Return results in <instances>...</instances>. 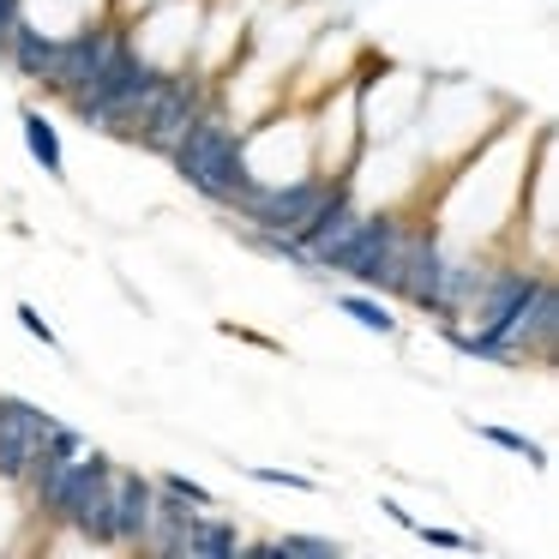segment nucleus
Here are the masks:
<instances>
[{"instance_id": "nucleus-6", "label": "nucleus", "mask_w": 559, "mask_h": 559, "mask_svg": "<svg viewBox=\"0 0 559 559\" xmlns=\"http://www.w3.org/2000/svg\"><path fill=\"white\" fill-rule=\"evenodd\" d=\"M127 43V31L121 25H85V31H67L61 43H55V67H49V79L43 85L49 91H61V97H73V91H85L91 79L103 73V61H109L115 49Z\"/></svg>"}, {"instance_id": "nucleus-3", "label": "nucleus", "mask_w": 559, "mask_h": 559, "mask_svg": "<svg viewBox=\"0 0 559 559\" xmlns=\"http://www.w3.org/2000/svg\"><path fill=\"white\" fill-rule=\"evenodd\" d=\"M205 109H211L205 79H199V73H163L157 91L145 97V109H139V121H133V139H139V145H151L157 157H169V151L181 145V133Z\"/></svg>"}, {"instance_id": "nucleus-18", "label": "nucleus", "mask_w": 559, "mask_h": 559, "mask_svg": "<svg viewBox=\"0 0 559 559\" xmlns=\"http://www.w3.org/2000/svg\"><path fill=\"white\" fill-rule=\"evenodd\" d=\"M469 433H481L487 445L511 451V457H530V469H547V451L535 445L530 433H511V427H493V421H469Z\"/></svg>"}, {"instance_id": "nucleus-15", "label": "nucleus", "mask_w": 559, "mask_h": 559, "mask_svg": "<svg viewBox=\"0 0 559 559\" xmlns=\"http://www.w3.org/2000/svg\"><path fill=\"white\" fill-rule=\"evenodd\" d=\"M19 127H25L31 163H37L49 181H61V175H67V151H61V133H55V121L37 109V103H25V109H19Z\"/></svg>"}, {"instance_id": "nucleus-17", "label": "nucleus", "mask_w": 559, "mask_h": 559, "mask_svg": "<svg viewBox=\"0 0 559 559\" xmlns=\"http://www.w3.org/2000/svg\"><path fill=\"white\" fill-rule=\"evenodd\" d=\"M253 554H301V559H337L343 547L331 542V535H271V542H247Z\"/></svg>"}, {"instance_id": "nucleus-12", "label": "nucleus", "mask_w": 559, "mask_h": 559, "mask_svg": "<svg viewBox=\"0 0 559 559\" xmlns=\"http://www.w3.org/2000/svg\"><path fill=\"white\" fill-rule=\"evenodd\" d=\"M109 499H115V547H139L145 542V523H151V506H157V481L115 463Z\"/></svg>"}, {"instance_id": "nucleus-10", "label": "nucleus", "mask_w": 559, "mask_h": 559, "mask_svg": "<svg viewBox=\"0 0 559 559\" xmlns=\"http://www.w3.org/2000/svg\"><path fill=\"white\" fill-rule=\"evenodd\" d=\"M554 337H559V295H554V277L535 289V301L499 331V343L511 349V361H554Z\"/></svg>"}, {"instance_id": "nucleus-22", "label": "nucleus", "mask_w": 559, "mask_h": 559, "mask_svg": "<svg viewBox=\"0 0 559 559\" xmlns=\"http://www.w3.org/2000/svg\"><path fill=\"white\" fill-rule=\"evenodd\" d=\"M409 535H421V542H433V547H475L469 535H457V530H433V523H415Z\"/></svg>"}, {"instance_id": "nucleus-21", "label": "nucleus", "mask_w": 559, "mask_h": 559, "mask_svg": "<svg viewBox=\"0 0 559 559\" xmlns=\"http://www.w3.org/2000/svg\"><path fill=\"white\" fill-rule=\"evenodd\" d=\"M13 319L25 325V337H37V343H43V349H61V337H55V325H49V319H43L31 301H19V313H13Z\"/></svg>"}, {"instance_id": "nucleus-2", "label": "nucleus", "mask_w": 559, "mask_h": 559, "mask_svg": "<svg viewBox=\"0 0 559 559\" xmlns=\"http://www.w3.org/2000/svg\"><path fill=\"white\" fill-rule=\"evenodd\" d=\"M157 79H163V67L145 61L133 43H121V49L103 61V73L91 79L85 91H73V97H67V109L79 115V127H85V133L133 139V121H139V109H145V97L157 91Z\"/></svg>"}, {"instance_id": "nucleus-19", "label": "nucleus", "mask_w": 559, "mask_h": 559, "mask_svg": "<svg viewBox=\"0 0 559 559\" xmlns=\"http://www.w3.org/2000/svg\"><path fill=\"white\" fill-rule=\"evenodd\" d=\"M247 481H265V487H289V493H319L313 475H295V469H271V463H247Z\"/></svg>"}, {"instance_id": "nucleus-14", "label": "nucleus", "mask_w": 559, "mask_h": 559, "mask_svg": "<svg viewBox=\"0 0 559 559\" xmlns=\"http://www.w3.org/2000/svg\"><path fill=\"white\" fill-rule=\"evenodd\" d=\"M55 43H61L55 31H37L31 19H19V25L7 31V67H13L19 79H37L43 85L49 67H55Z\"/></svg>"}, {"instance_id": "nucleus-5", "label": "nucleus", "mask_w": 559, "mask_h": 559, "mask_svg": "<svg viewBox=\"0 0 559 559\" xmlns=\"http://www.w3.org/2000/svg\"><path fill=\"white\" fill-rule=\"evenodd\" d=\"M325 187H331V175H295V181H259V175H253V187L235 199V217H241L247 229L295 235V229H301V223L319 211Z\"/></svg>"}, {"instance_id": "nucleus-7", "label": "nucleus", "mask_w": 559, "mask_h": 559, "mask_svg": "<svg viewBox=\"0 0 559 559\" xmlns=\"http://www.w3.org/2000/svg\"><path fill=\"white\" fill-rule=\"evenodd\" d=\"M49 427H55L49 409H37L25 397H0V481H25L31 463L49 445Z\"/></svg>"}, {"instance_id": "nucleus-16", "label": "nucleus", "mask_w": 559, "mask_h": 559, "mask_svg": "<svg viewBox=\"0 0 559 559\" xmlns=\"http://www.w3.org/2000/svg\"><path fill=\"white\" fill-rule=\"evenodd\" d=\"M337 313H349L355 325H361V331H373V337H391V331H397L391 307H385V301H373L367 289H343V295H337Z\"/></svg>"}, {"instance_id": "nucleus-13", "label": "nucleus", "mask_w": 559, "mask_h": 559, "mask_svg": "<svg viewBox=\"0 0 559 559\" xmlns=\"http://www.w3.org/2000/svg\"><path fill=\"white\" fill-rule=\"evenodd\" d=\"M247 547L241 523H229L217 506L211 511H193V523L181 530V559H235Z\"/></svg>"}, {"instance_id": "nucleus-24", "label": "nucleus", "mask_w": 559, "mask_h": 559, "mask_svg": "<svg viewBox=\"0 0 559 559\" xmlns=\"http://www.w3.org/2000/svg\"><path fill=\"white\" fill-rule=\"evenodd\" d=\"M0 67H7V49H0Z\"/></svg>"}, {"instance_id": "nucleus-23", "label": "nucleus", "mask_w": 559, "mask_h": 559, "mask_svg": "<svg viewBox=\"0 0 559 559\" xmlns=\"http://www.w3.org/2000/svg\"><path fill=\"white\" fill-rule=\"evenodd\" d=\"M25 19V0H0V49H7V31Z\"/></svg>"}, {"instance_id": "nucleus-4", "label": "nucleus", "mask_w": 559, "mask_h": 559, "mask_svg": "<svg viewBox=\"0 0 559 559\" xmlns=\"http://www.w3.org/2000/svg\"><path fill=\"white\" fill-rule=\"evenodd\" d=\"M403 223L397 211H361V223H355V235L343 241L337 253V277H349L355 289H373L385 295L391 289V265H397V247H403Z\"/></svg>"}, {"instance_id": "nucleus-9", "label": "nucleus", "mask_w": 559, "mask_h": 559, "mask_svg": "<svg viewBox=\"0 0 559 559\" xmlns=\"http://www.w3.org/2000/svg\"><path fill=\"white\" fill-rule=\"evenodd\" d=\"M109 475H115V463L103 457V451H91V469H85V481H79V493H73V506H67V530H79L91 547H115V499H109Z\"/></svg>"}, {"instance_id": "nucleus-8", "label": "nucleus", "mask_w": 559, "mask_h": 559, "mask_svg": "<svg viewBox=\"0 0 559 559\" xmlns=\"http://www.w3.org/2000/svg\"><path fill=\"white\" fill-rule=\"evenodd\" d=\"M439 259H445V241H439L433 223H403V247H397V265H391V289L385 295L421 307L427 289H433V277H439Z\"/></svg>"}, {"instance_id": "nucleus-20", "label": "nucleus", "mask_w": 559, "mask_h": 559, "mask_svg": "<svg viewBox=\"0 0 559 559\" xmlns=\"http://www.w3.org/2000/svg\"><path fill=\"white\" fill-rule=\"evenodd\" d=\"M151 481H157V487H163V493H175V499H187V506H205V511H211V506H217V493H211V487H205V481H193V475H175V469H169V475H151Z\"/></svg>"}, {"instance_id": "nucleus-1", "label": "nucleus", "mask_w": 559, "mask_h": 559, "mask_svg": "<svg viewBox=\"0 0 559 559\" xmlns=\"http://www.w3.org/2000/svg\"><path fill=\"white\" fill-rule=\"evenodd\" d=\"M169 163L199 199H211V205H223V211H235V199L253 187V169H247V133L217 109V103L181 133V145L169 151Z\"/></svg>"}, {"instance_id": "nucleus-11", "label": "nucleus", "mask_w": 559, "mask_h": 559, "mask_svg": "<svg viewBox=\"0 0 559 559\" xmlns=\"http://www.w3.org/2000/svg\"><path fill=\"white\" fill-rule=\"evenodd\" d=\"M481 283H487V265L475 253H445V259H439L433 289H427V301H421V313H433L439 325H445V319H469Z\"/></svg>"}]
</instances>
